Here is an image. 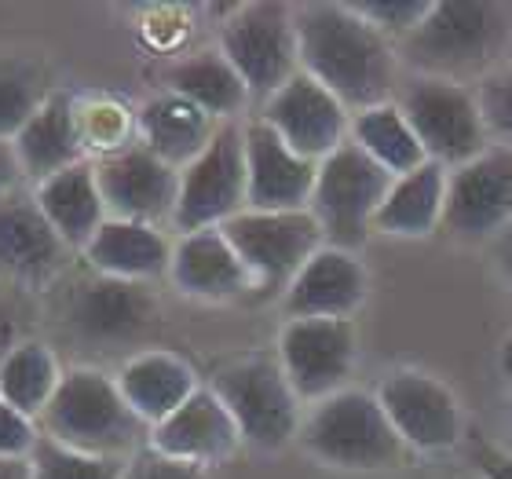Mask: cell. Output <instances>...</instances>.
I'll use <instances>...</instances> for the list:
<instances>
[{"label":"cell","instance_id":"6da1fadb","mask_svg":"<svg viewBox=\"0 0 512 479\" xmlns=\"http://www.w3.org/2000/svg\"><path fill=\"white\" fill-rule=\"evenodd\" d=\"M300 70L341 99L348 114L392 103L399 48L355 11V4H300Z\"/></svg>","mask_w":512,"mask_h":479},{"label":"cell","instance_id":"7a4b0ae2","mask_svg":"<svg viewBox=\"0 0 512 479\" xmlns=\"http://www.w3.org/2000/svg\"><path fill=\"white\" fill-rule=\"evenodd\" d=\"M512 59V4L502 0H432L425 22L399 44V63L414 77L480 85Z\"/></svg>","mask_w":512,"mask_h":479},{"label":"cell","instance_id":"3957f363","mask_svg":"<svg viewBox=\"0 0 512 479\" xmlns=\"http://www.w3.org/2000/svg\"><path fill=\"white\" fill-rule=\"evenodd\" d=\"M37 425L55 443L81 454H96V458L128 461L150 443V428L125 403L118 377L96 366L66 370L59 392Z\"/></svg>","mask_w":512,"mask_h":479},{"label":"cell","instance_id":"277c9868","mask_svg":"<svg viewBox=\"0 0 512 479\" xmlns=\"http://www.w3.org/2000/svg\"><path fill=\"white\" fill-rule=\"evenodd\" d=\"M297 443L311 461L337 472H388L410 454L377 395L363 388H344L308 406Z\"/></svg>","mask_w":512,"mask_h":479},{"label":"cell","instance_id":"5b68a950","mask_svg":"<svg viewBox=\"0 0 512 479\" xmlns=\"http://www.w3.org/2000/svg\"><path fill=\"white\" fill-rule=\"evenodd\" d=\"M209 388L220 395L227 414L235 417L246 447L275 454L297 443L304 403L293 392L275 355H242V359L224 362L209 377Z\"/></svg>","mask_w":512,"mask_h":479},{"label":"cell","instance_id":"8992f818","mask_svg":"<svg viewBox=\"0 0 512 479\" xmlns=\"http://www.w3.org/2000/svg\"><path fill=\"white\" fill-rule=\"evenodd\" d=\"M395 103L414 128L425 158L443 165L447 172L469 165L472 158H480L483 150L494 147L476 88L461 85V81L410 77L399 88Z\"/></svg>","mask_w":512,"mask_h":479},{"label":"cell","instance_id":"52a82bcc","mask_svg":"<svg viewBox=\"0 0 512 479\" xmlns=\"http://www.w3.org/2000/svg\"><path fill=\"white\" fill-rule=\"evenodd\" d=\"M220 52L246 81L249 96L267 103L300 74L297 8L275 0L238 4L220 26Z\"/></svg>","mask_w":512,"mask_h":479},{"label":"cell","instance_id":"ba28073f","mask_svg":"<svg viewBox=\"0 0 512 479\" xmlns=\"http://www.w3.org/2000/svg\"><path fill=\"white\" fill-rule=\"evenodd\" d=\"M388 187H392V176L377 161L366 158L352 139L341 143L330 158H322L308 213L315 216L326 245L355 253L366 242V235L374 231Z\"/></svg>","mask_w":512,"mask_h":479},{"label":"cell","instance_id":"9c48e42d","mask_svg":"<svg viewBox=\"0 0 512 479\" xmlns=\"http://www.w3.org/2000/svg\"><path fill=\"white\" fill-rule=\"evenodd\" d=\"M249 209L246 176V132L242 121H224L209 139V147L180 172V198L172 213V231L191 235L224 227Z\"/></svg>","mask_w":512,"mask_h":479},{"label":"cell","instance_id":"30bf717a","mask_svg":"<svg viewBox=\"0 0 512 479\" xmlns=\"http://www.w3.org/2000/svg\"><path fill=\"white\" fill-rule=\"evenodd\" d=\"M63 330L88 348H118L139 341L158 319V297L147 282H125L85 271L63 293Z\"/></svg>","mask_w":512,"mask_h":479},{"label":"cell","instance_id":"8fae6325","mask_svg":"<svg viewBox=\"0 0 512 479\" xmlns=\"http://www.w3.org/2000/svg\"><path fill=\"white\" fill-rule=\"evenodd\" d=\"M374 395L406 450L447 454L465 439V406L458 392L436 373L399 366L384 373Z\"/></svg>","mask_w":512,"mask_h":479},{"label":"cell","instance_id":"7c38bea8","mask_svg":"<svg viewBox=\"0 0 512 479\" xmlns=\"http://www.w3.org/2000/svg\"><path fill=\"white\" fill-rule=\"evenodd\" d=\"M227 242L242 256L253 289L260 293H286L300 267L319 253L326 238L308 209L297 213H256L246 209L224 224Z\"/></svg>","mask_w":512,"mask_h":479},{"label":"cell","instance_id":"4fadbf2b","mask_svg":"<svg viewBox=\"0 0 512 479\" xmlns=\"http://www.w3.org/2000/svg\"><path fill=\"white\" fill-rule=\"evenodd\" d=\"M278 366L304 406L352 388L359 333L352 319H286L278 333Z\"/></svg>","mask_w":512,"mask_h":479},{"label":"cell","instance_id":"5bb4252c","mask_svg":"<svg viewBox=\"0 0 512 479\" xmlns=\"http://www.w3.org/2000/svg\"><path fill=\"white\" fill-rule=\"evenodd\" d=\"M74 249L44 220L30 183L0 191V286L48 289L66 275Z\"/></svg>","mask_w":512,"mask_h":479},{"label":"cell","instance_id":"9a60e30c","mask_svg":"<svg viewBox=\"0 0 512 479\" xmlns=\"http://www.w3.org/2000/svg\"><path fill=\"white\" fill-rule=\"evenodd\" d=\"M512 224V150L491 147L450 172L443 231L454 242L491 245Z\"/></svg>","mask_w":512,"mask_h":479},{"label":"cell","instance_id":"2e32d148","mask_svg":"<svg viewBox=\"0 0 512 479\" xmlns=\"http://www.w3.org/2000/svg\"><path fill=\"white\" fill-rule=\"evenodd\" d=\"M96 161V180L114 220L172 227L176 198H180V169H172L143 143H128Z\"/></svg>","mask_w":512,"mask_h":479},{"label":"cell","instance_id":"e0dca14e","mask_svg":"<svg viewBox=\"0 0 512 479\" xmlns=\"http://www.w3.org/2000/svg\"><path fill=\"white\" fill-rule=\"evenodd\" d=\"M256 118L271 125L300 158L322 161L352 136V114L341 99L300 70L275 96L260 103Z\"/></svg>","mask_w":512,"mask_h":479},{"label":"cell","instance_id":"ac0fdd59","mask_svg":"<svg viewBox=\"0 0 512 479\" xmlns=\"http://www.w3.org/2000/svg\"><path fill=\"white\" fill-rule=\"evenodd\" d=\"M246 132L249 209L256 213H297L308 209L319 161L300 158L275 128L260 118L242 121Z\"/></svg>","mask_w":512,"mask_h":479},{"label":"cell","instance_id":"d6986e66","mask_svg":"<svg viewBox=\"0 0 512 479\" xmlns=\"http://www.w3.org/2000/svg\"><path fill=\"white\" fill-rule=\"evenodd\" d=\"M370 297V271L352 249L322 245L282 293L286 319H355Z\"/></svg>","mask_w":512,"mask_h":479},{"label":"cell","instance_id":"ffe728a7","mask_svg":"<svg viewBox=\"0 0 512 479\" xmlns=\"http://www.w3.org/2000/svg\"><path fill=\"white\" fill-rule=\"evenodd\" d=\"M147 447L172 461H183V465L213 469L220 461L235 458L238 447H246V443H242L235 417L220 403V395L209 384H202L176 414L150 428Z\"/></svg>","mask_w":512,"mask_h":479},{"label":"cell","instance_id":"44dd1931","mask_svg":"<svg viewBox=\"0 0 512 479\" xmlns=\"http://www.w3.org/2000/svg\"><path fill=\"white\" fill-rule=\"evenodd\" d=\"M169 282L183 297L205 300V304H227L253 289V278H249L242 256L235 253V245L227 242L224 227L176 235Z\"/></svg>","mask_w":512,"mask_h":479},{"label":"cell","instance_id":"7402d4cb","mask_svg":"<svg viewBox=\"0 0 512 479\" xmlns=\"http://www.w3.org/2000/svg\"><path fill=\"white\" fill-rule=\"evenodd\" d=\"M11 147L19 158L22 180L30 187L52 180L77 161H88L81 121H77V99L52 88L48 99L37 107V114L22 125L19 136L11 139Z\"/></svg>","mask_w":512,"mask_h":479},{"label":"cell","instance_id":"603a6c76","mask_svg":"<svg viewBox=\"0 0 512 479\" xmlns=\"http://www.w3.org/2000/svg\"><path fill=\"white\" fill-rule=\"evenodd\" d=\"M114 377H118L125 403L136 410V417L147 428L161 425L202 388L191 362L180 359L176 352H165V348L136 352L132 359L121 362V370Z\"/></svg>","mask_w":512,"mask_h":479},{"label":"cell","instance_id":"cb8c5ba5","mask_svg":"<svg viewBox=\"0 0 512 479\" xmlns=\"http://www.w3.org/2000/svg\"><path fill=\"white\" fill-rule=\"evenodd\" d=\"M88 271L110 278H125V282H154V278H169L172 264V238L165 227L136 224V220H114L99 227L96 238L85 245Z\"/></svg>","mask_w":512,"mask_h":479},{"label":"cell","instance_id":"d4e9b609","mask_svg":"<svg viewBox=\"0 0 512 479\" xmlns=\"http://www.w3.org/2000/svg\"><path fill=\"white\" fill-rule=\"evenodd\" d=\"M37 205L52 231L63 238L74 253H85V245L96 238V231L110 220L103 191L96 180V161H77L66 172L52 176L33 187Z\"/></svg>","mask_w":512,"mask_h":479},{"label":"cell","instance_id":"484cf974","mask_svg":"<svg viewBox=\"0 0 512 479\" xmlns=\"http://www.w3.org/2000/svg\"><path fill=\"white\" fill-rule=\"evenodd\" d=\"M220 121L187 103L176 92H158L136 110V143L158 154L172 169H187L216 136Z\"/></svg>","mask_w":512,"mask_h":479},{"label":"cell","instance_id":"4316f807","mask_svg":"<svg viewBox=\"0 0 512 479\" xmlns=\"http://www.w3.org/2000/svg\"><path fill=\"white\" fill-rule=\"evenodd\" d=\"M447 180L450 172L436 161H425L421 169L395 176L374 220V231L388 238H428L443 231Z\"/></svg>","mask_w":512,"mask_h":479},{"label":"cell","instance_id":"83f0119b","mask_svg":"<svg viewBox=\"0 0 512 479\" xmlns=\"http://www.w3.org/2000/svg\"><path fill=\"white\" fill-rule=\"evenodd\" d=\"M165 92L183 96L220 125L242 121V110L253 99L242 74L227 63V55L220 48H205V52L183 55L180 63H172L165 74Z\"/></svg>","mask_w":512,"mask_h":479},{"label":"cell","instance_id":"f1b7e54d","mask_svg":"<svg viewBox=\"0 0 512 479\" xmlns=\"http://www.w3.org/2000/svg\"><path fill=\"white\" fill-rule=\"evenodd\" d=\"M355 147L363 150L366 158L377 161L388 176H406L425 165V150L417 143L414 128L406 121V114L399 110V103H381L370 107L363 114H352V136Z\"/></svg>","mask_w":512,"mask_h":479},{"label":"cell","instance_id":"f546056e","mask_svg":"<svg viewBox=\"0 0 512 479\" xmlns=\"http://www.w3.org/2000/svg\"><path fill=\"white\" fill-rule=\"evenodd\" d=\"M63 373L66 370L59 366L48 344L26 337L8 359L0 362V399L33 421H41V414L63 384Z\"/></svg>","mask_w":512,"mask_h":479},{"label":"cell","instance_id":"4dcf8cb0","mask_svg":"<svg viewBox=\"0 0 512 479\" xmlns=\"http://www.w3.org/2000/svg\"><path fill=\"white\" fill-rule=\"evenodd\" d=\"M52 88L44 85V74L37 63L22 55L0 52V139L11 143L19 136L22 125L37 114Z\"/></svg>","mask_w":512,"mask_h":479},{"label":"cell","instance_id":"1f68e13d","mask_svg":"<svg viewBox=\"0 0 512 479\" xmlns=\"http://www.w3.org/2000/svg\"><path fill=\"white\" fill-rule=\"evenodd\" d=\"M33 479H125L128 461L118 458H96V454H81L63 443H55L52 436L37 439V447L30 454Z\"/></svg>","mask_w":512,"mask_h":479},{"label":"cell","instance_id":"d6a6232c","mask_svg":"<svg viewBox=\"0 0 512 479\" xmlns=\"http://www.w3.org/2000/svg\"><path fill=\"white\" fill-rule=\"evenodd\" d=\"M77 121H81V136H85L88 158H107L114 150H125L136 143V110L121 107L114 99H92V103H77Z\"/></svg>","mask_w":512,"mask_h":479},{"label":"cell","instance_id":"836d02e7","mask_svg":"<svg viewBox=\"0 0 512 479\" xmlns=\"http://www.w3.org/2000/svg\"><path fill=\"white\" fill-rule=\"evenodd\" d=\"M428 8H432V0H366V4H355V11L374 30H381L395 48L425 22Z\"/></svg>","mask_w":512,"mask_h":479},{"label":"cell","instance_id":"e575fe53","mask_svg":"<svg viewBox=\"0 0 512 479\" xmlns=\"http://www.w3.org/2000/svg\"><path fill=\"white\" fill-rule=\"evenodd\" d=\"M476 99H480L491 143L512 150V70H494L491 77H483L476 85Z\"/></svg>","mask_w":512,"mask_h":479},{"label":"cell","instance_id":"d590c367","mask_svg":"<svg viewBox=\"0 0 512 479\" xmlns=\"http://www.w3.org/2000/svg\"><path fill=\"white\" fill-rule=\"evenodd\" d=\"M41 439V425L0 399V458H30Z\"/></svg>","mask_w":512,"mask_h":479},{"label":"cell","instance_id":"8d00e7d4","mask_svg":"<svg viewBox=\"0 0 512 479\" xmlns=\"http://www.w3.org/2000/svg\"><path fill=\"white\" fill-rule=\"evenodd\" d=\"M125 479H209V469H198V465H183V461H172L158 450H139L136 458H128Z\"/></svg>","mask_w":512,"mask_h":479},{"label":"cell","instance_id":"74e56055","mask_svg":"<svg viewBox=\"0 0 512 479\" xmlns=\"http://www.w3.org/2000/svg\"><path fill=\"white\" fill-rule=\"evenodd\" d=\"M472 461H476V472L483 479H512V450L487 443V447L472 450Z\"/></svg>","mask_w":512,"mask_h":479},{"label":"cell","instance_id":"f35d334b","mask_svg":"<svg viewBox=\"0 0 512 479\" xmlns=\"http://www.w3.org/2000/svg\"><path fill=\"white\" fill-rule=\"evenodd\" d=\"M491 260H494V271H498V278H502V286L512 293V224L491 242Z\"/></svg>","mask_w":512,"mask_h":479},{"label":"cell","instance_id":"ab89813d","mask_svg":"<svg viewBox=\"0 0 512 479\" xmlns=\"http://www.w3.org/2000/svg\"><path fill=\"white\" fill-rule=\"evenodd\" d=\"M22 169L19 158H15V147L0 139V191H11V187H22Z\"/></svg>","mask_w":512,"mask_h":479},{"label":"cell","instance_id":"60d3db41","mask_svg":"<svg viewBox=\"0 0 512 479\" xmlns=\"http://www.w3.org/2000/svg\"><path fill=\"white\" fill-rule=\"evenodd\" d=\"M26 341V337H19V322H15V315H11V308H4L0 304V362L8 359L19 344Z\"/></svg>","mask_w":512,"mask_h":479},{"label":"cell","instance_id":"b9f144b4","mask_svg":"<svg viewBox=\"0 0 512 479\" xmlns=\"http://www.w3.org/2000/svg\"><path fill=\"white\" fill-rule=\"evenodd\" d=\"M0 479H33L30 458H0Z\"/></svg>","mask_w":512,"mask_h":479},{"label":"cell","instance_id":"7bdbcfd3","mask_svg":"<svg viewBox=\"0 0 512 479\" xmlns=\"http://www.w3.org/2000/svg\"><path fill=\"white\" fill-rule=\"evenodd\" d=\"M502 370L512 377V333L502 341Z\"/></svg>","mask_w":512,"mask_h":479},{"label":"cell","instance_id":"ee69618b","mask_svg":"<svg viewBox=\"0 0 512 479\" xmlns=\"http://www.w3.org/2000/svg\"><path fill=\"white\" fill-rule=\"evenodd\" d=\"M505 425H509V432H512V392H509V399H505Z\"/></svg>","mask_w":512,"mask_h":479}]
</instances>
